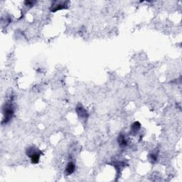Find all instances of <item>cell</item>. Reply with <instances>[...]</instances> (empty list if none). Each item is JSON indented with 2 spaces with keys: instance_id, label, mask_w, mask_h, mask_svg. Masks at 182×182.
<instances>
[{
  "instance_id": "6da1fadb",
  "label": "cell",
  "mask_w": 182,
  "mask_h": 182,
  "mask_svg": "<svg viewBox=\"0 0 182 182\" xmlns=\"http://www.w3.org/2000/svg\"><path fill=\"white\" fill-rule=\"evenodd\" d=\"M14 107L11 102L9 103L5 104V106L3 108V115H4V119L2 123L7 124L8 122L10 120L14 115Z\"/></svg>"
},
{
  "instance_id": "7a4b0ae2",
  "label": "cell",
  "mask_w": 182,
  "mask_h": 182,
  "mask_svg": "<svg viewBox=\"0 0 182 182\" xmlns=\"http://www.w3.org/2000/svg\"><path fill=\"white\" fill-rule=\"evenodd\" d=\"M27 155L30 158L32 164H38L40 159L41 154L40 151L34 147H29L27 150Z\"/></svg>"
},
{
  "instance_id": "3957f363",
  "label": "cell",
  "mask_w": 182,
  "mask_h": 182,
  "mask_svg": "<svg viewBox=\"0 0 182 182\" xmlns=\"http://www.w3.org/2000/svg\"><path fill=\"white\" fill-rule=\"evenodd\" d=\"M76 112L78 113L79 118L83 120H86L88 117V113L87 110L81 105H78L76 107Z\"/></svg>"
},
{
  "instance_id": "277c9868",
  "label": "cell",
  "mask_w": 182,
  "mask_h": 182,
  "mask_svg": "<svg viewBox=\"0 0 182 182\" xmlns=\"http://www.w3.org/2000/svg\"><path fill=\"white\" fill-rule=\"evenodd\" d=\"M66 2H53V4L51 6V11L52 12H56L57 11L61 10V9H64L66 8Z\"/></svg>"
},
{
  "instance_id": "5b68a950",
  "label": "cell",
  "mask_w": 182,
  "mask_h": 182,
  "mask_svg": "<svg viewBox=\"0 0 182 182\" xmlns=\"http://www.w3.org/2000/svg\"><path fill=\"white\" fill-rule=\"evenodd\" d=\"M76 170V165L73 162H70L67 165L66 168V175H71Z\"/></svg>"
},
{
  "instance_id": "8992f818",
  "label": "cell",
  "mask_w": 182,
  "mask_h": 182,
  "mask_svg": "<svg viewBox=\"0 0 182 182\" xmlns=\"http://www.w3.org/2000/svg\"><path fill=\"white\" fill-rule=\"evenodd\" d=\"M118 144H119V145L122 147H124L127 145V141L125 136L122 134H120L119 136H118Z\"/></svg>"
},
{
  "instance_id": "52a82bcc",
  "label": "cell",
  "mask_w": 182,
  "mask_h": 182,
  "mask_svg": "<svg viewBox=\"0 0 182 182\" xmlns=\"http://www.w3.org/2000/svg\"><path fill=\"white\" fill-rule=\"evenodd\" d=\"M140 128H141V124H140L139 122H134L131 125L130 130H131V132L132 134H135L139 132Z\"/></svg>"
},
{
  "instance_id": "ba28073f",
  "label": "cell",
  "mask_w": 182,
  "mask_h": 182,
  "mask_svg": "<svg viewBox=\"0 0 182 182\" xmlns=\"http://www.w3.org/2000/svg\"><path fill=\"white\" fill-rule=\"evenodd\" d=\"M150 157H151V159L152 160H154V161H155V160H157V153H155V152H154V153H152L151 154H150Z\"/></svg>"
}]
</instances>
